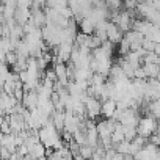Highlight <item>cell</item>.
Wrapping results in <instances>:
<instances>
[{
	"instance_id": "ba28073f",
	"label": "cell",
	"mask_w": 160,
	"mask_h": 160,
	"mask_svg": "<svg viewBox=\"0 0 160 160\" xmlns=\"http://www.w3.org/2000/svg\"><path fill=\"white\" fill-rule=\"evenodd\" d=\"M74 140L80 144V146H83V144H88V135H87V130H82V129H78L75 133H74Z\"/></svg>"
},
{
	"instance_id": "7c38bea8",
	"label": "cell",
	"mask_w": 160,
	"mask_h": 160,
	"mask_svg": "<svg viewBox=\"0 0 160 160\" xmlns=\"http://www.w3.org/2000/svg\"><path fill=\"white\" fill-rule=\"evenodd\" d=\"M155 46H157V42H154L152 39H149V38L144 36V39H143V49H146L148 52H151V50H155Z\"/></svg>"
},
{
	"instance_id": "8992f818",
	"label": "cell",
	"mask_w": 160,
	"mask_h": 160,
	"mask_svg": "<svg viewBox=\"0 0 160 160\" xmlns=\"http://www.w3.org/2000/svg\"><path fill=\"white\" fill-rule=\"evenodd\" d=\"M148 78H154L160 75V63H144L143 64Z\"/></svg>"
},
{
	"instance_id": "277c9868",
	"label": "cell",
	"mask_w": 160,
	"mask_h": 160,
	"mask_svg": "<svg viewBox=\"0 0 160 160\" xmlns=\"http://www.w3.org/2000/svg\"><path fill=\"white\" fill-rule=\"evenodd\" d=\"M116 108H118V101H115L112 98L102 101V116L104 118H113Z\"/></svg>"
},
{
	"instance_id": "5bb4252c",
	"label": "cell",
	"mask_w": 160,
	"mask_h": 160,
	"mask_svg": "<svg viewBox=\"0 0 160 160\" xmlns=\"http://www.w3.org/2000/svg\"><path fill=\"white\" fill-rule=\"evenodd\" d=\"M158 154H160V146H158Z\"/></svg>"
},
{
	"instance_id": "30bf717a",
	"label": "cell",
	"mask_w": 160,
	"mask_h": 160,
	"mask_svg": "<svg viewBox=\"0 0 160 160\" xmlns=\"http://www.w3.org/2000/svg\"><path fill=\"white\" fill-rule=\"evenodd\" d=\"M108 10L115 11V10H122L124 8V0H104Z\"/></svg>"
},
{
	"instance_id": "5b68a950",
	"label": "cell",
	"mask_w": 160,
	"mask_h": 160,
	"mask_svg": "<svg viewBox=\"0 0 160 160\" xmlns=\"http://www.w3.org/2000/svg\"><path fill=\"white\" fill-rule=\"evenodd\" d=\"M78 25H80V32H83L87 35H94L96 32V22L91 18H83L78 22Z\"/></svg>"
},
{
	"instance_id": "4fadbf2b",
	"label": "cell",
	"mask_w": 160,
	"mask_h": 160,
	"mask_svg": "<svg viewBox=\"0 0 160 160\" xmlns=\"http://www.w3.org/2000/svg\"><path fill=\"white\" fill-rule=\"evenodd\" d=\"M18 2H19L21 7H28V8H32V5H33L35 0H18Z\"/></svg>"
},
{
	"instance_id": "7a4b0ae2",
	"label": "cell",
	"mask_w": 160,
	"mask_h": 160,
	"mask_svg": "<svg viewBox=\"0 0 160 160\" xmlns=\"http://www.w3.org/2000/svg\"><path fill=\"white\" fill-rule=\"evenodd\" d=\"M85 105H87V116L88 118L98 121V118L102 116V99H99L96 96H90L85 101Z\"/></svg>"
},
{
	"instance_id": "52a82bcc",
	"label": "cell",
	"mask_w": 160,
	"mask_h": 160,
	"mask_svg": "<svg viewBox=\"0 0 160 160\" xmlns=\"http://www.w3.org/2000/svg\"><path fill=\"white\" fill-rule=\"evenodd\" d=\"M112 140H113L115 144L119 143V141H122V140H126V127H124L121 122L116 124V127H115V130H113V135H112Z\"/></svg>"
},
{
	"instance_id": "8fae6325",
	"label": "cell",
	"mask_w": 160,
	"mask_h": 160,
	"mask_svg": "<svg viewBox=\"0 0 160 160\" xmlns=\"http://www.w3.org/2000/svg\"><path fill=\"white\" fill-rule=\"evenodd\" d=\"M93 152H94V148L91 144L80 146V155H82V158H93Z\"/></svg>"
},
{
	"instance_id": "6da1fadb",
	"label": "cell",
	"mask_w": 160,
	"mask_h": 160,
	"mask_svg": "<svg viewBox=\"0 0 160 160\" xmlns=\"http://www.w3.org/2000/svg\"><path fill=\"white\" fill-rule=\"evenodd\" d=\"M137 129H138V133H140V135L149 138L152 133L157 132V129H158V119L154 118V116H151V115L141 116V119H140Z\"/></svg>"
},
{
	"instance_id": "3957f363",
	"label": "cell",
	"mask_w": 160,
	"mask_h": 160,
	"mask_svg": "<svg viewBox=\"0 0 160 160\" xmlns=\"http://www.w3.org/2000/svg\"><path fill=\"white\" fill-rule=\"evenodd\" d=\"M22 104L25 105V108L28 110H35L39 107V93L36 90H28L25 91L24 94V99H22Z\"/></svg>"
},
{
	"instance_id": "9c48e42d",
	"label": "cell",
	"mask_w": 160,
	"mask_h": 160,
	"mask_svg": "<svg viewBox=\"0 0 160 160\" xmlns=\"http://www.w3.org/2000/svg\"><path fill=\"white\" fill-rule=\"evenodd\" d=\"M130 50H132V47H130V41L126 39V38H122V41L118 44V53H119V55H127Z\"/></svg>"
}]
</instances>
